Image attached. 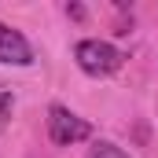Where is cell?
Returning a JSON list of instances; mask_svg holds the SVG:
<instances>
[{"label": "cell", "mask_w": 158, "mask_h": 158, "mask_svg": "<svg viewBox=\"0 0 158 158\" xmlns=\"http://www.w3.org/2000/svg\"><path fill=\"white\" fill-rule=\"evenodd\" d=\"M74 59H77V66L88 74V77H107V74H114L121 66V52L110 44V40H77V48H74Z\"/></svg>", "instance_id": "cell-1"}, {"label": "cell", "mask_w": 158, "mask_h": 158, "mask_svg": "<svg viewBox=\"0 0 158 158\" xmlns=\"http://www.w3.org/2000/svg\"><path fill=\"white\" fill-rule=\"evenodd\" d=\"M48 132H52V140L59 143V147H70V143H81V140H88L92 136V125L85 118H77L74 110H66V107H52L48 110Z\"/></svg>", "instance_id": "cell-2"}, {"label": "cell", "mask_w": 158, "mask_h": 158, "mask_svg": "<svg viewBox=\"0 0 158 158\" xmlns=\"http://www.w3.org/2000/svg\"><path fill=\"white\" fill-rule=\"evenodd\" d=\"M0 63H7V66H30V63H33L30 40L22 37L19 30L4 26V22H0Z\"/></svg>", "instance_id": "cell-3"}, {"label": "cell", "mask_w": 158, "mask_h": 158, "mask_svg": "<svg viewBox=\"0 0 158 158\" xmlns=\"http://www.w3.org/2000/svg\"><path fill=\"white\" fill-rule=\"evenodd\" d=\"M88 158H129L121 147H114V143H107V140H99V143H92L88 147Z\"/></svg>", "instance_id": "cell-4"}, {"label": "cell", "mask_w": 158, "mask_h": 158, "mask_svg": "<svg viewBox=\"0 0 158 158\" xmlns=\"http://www.w3.org/2000/svg\"><path fill=\"white\" fill-rule=\"evenodd\" d=\"M7 110H11V92H0V125L7 118Z\"/></svg>", "instance_id": "cell-5"}, {"label": "cell", "mask_w": 158, "mask_h": 158, "mask_svg": "<svg viewBox=\"0 0 158 158\" xmlns=\"http://www.w3.org/2000/svg\"><path fill=\"white\" fill-rule=\"evenodd\" d=\"M66 15H74V19H85V7H81V4H70V7H66Z\"/></svg>", "instance_id": "cell-6"}]
</instances>
